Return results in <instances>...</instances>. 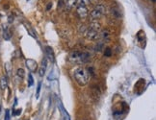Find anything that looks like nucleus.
Returning <instances> with one entry per match:
<instances>
[{"mask_svg": "<svg viewBox=\"0 0 156 120\" xmlns=\"http://www.w3.org/2000/svg\"><path fill=\"white\" fill-rule=\"evenodd\" d=\"M89 72L83 67H76L73 71V78L80 87L86 86L90 81Z\"/></svg>", "mask_w": 156, "mask_h": 120, "instance_id": "nucleus-1", "label": "nucleus"}, {"mask_svg": "<svg viewBox=\"0 0 156 120\" xmlns=\"http://www.w3.org/2000/svg\"><path fill=\"white\" fill-rule=\"evenodd\" d=\"M105 14H106V7L102 4H98L92 10V12L90 13V15H91L92 19L98 20L101 19Z\"/></svg>", "mask_w": 156, "mask_h": 120, "instance_id": "nucleus-2", "label": "nucleus"}, {"mask_svg": "<svg viewBox=\"0 0 156 120\" xmlns=\"http://www.w3.org/2000/svg\"><path fill=\"white\" fill-rule=\"evenodd\" d=\"M89 56L88 54L86 53H81V52H78L75 51L73 53L70 54V61L73 63H85L87 60H88Z\"/></svg>", "mask_w": 156, "mask_h": 120, "instance_id": "nucleus-3", "label": "nucleus"}, {"mask_svg": "<svg viewBox=\"0 0 156 120\" xmlns=\"http://www.w3.org/2000/svg\"><path fill=\"white\" fill-rule=\"evenodd\" d=\"M85 37L86 39H88L89 40H92V41H94V40H98L99 39V32L98 31H94L92 29H89L86 30L85 32Z\"/></svg>", "mask_w": 156, "mask_h": 120, "instance_id": "nucleus-4", "label": "nucleus"}, {"mask_svg": "<svg viewBox=\"0 0 156 120\" xmlns=\"http://www.w3.org/2000/svg\"><path fill=\"white\" fill-rule=\"evenodd\" d=\"M76 14L77 15L82 19H85L89 15V10L87 6H77L76 9Z\"/></svg>", "mask_w": 156, "mask_h": 120, "instance_id": "nucleus-5", "label": "nucleus"}, {"mask_svg": "<svg viewBox=\"0 0 156 120\" xmlns=\"http://www.w3.org/2000/svg\"><path fill=\"white\" fill-rule=\"evenodd\" d=\"M89 29H92V30H94V31L100 32V30H101V24L98 20H94L91 24H90Z\"/></svg>", "mask_w": 156, "mask_h": 120, "instance_id": "nucleus-6", "label": "nucleus"}, {"mask_svg": "<svg viewBox=\"0 0 156 120\" xmlns=\"http://www.w3.org/2000/svg\"><path fill=\"white\" fill-rule=\"evenodd\" d=\"M45 69H46V60L44 59L43 61V63H41V67L39 68V75L41 77H44L45 74Z\"/></svg>", "mask_w": 156, "mask_h": 120, "instance_id": "nucleus-7", "label": "nucleus"}, {"mask_svg": "<svg viewBox=\"0 0 156 120\" xmlns=\"http://www.w3.org/2000/svg\"><path fill=\"white\" fill-rule=\"evenodd\" d=\"M26 64H27V67L31 71H35L36 68H37V63H36L34 60H28Z\"/></svg>", "mask_w": 156, "mask_h": 120, "instance_id": "nucleus-8", "label": "nucleus"}, {"mask_svg": "<svg viewBox=\"0 0 156 120\" xmlns=\"http://www.w3.org/2000/svg\"><path fill=\"white\" fill-rule=\"evenodd\" d=\"M75 4L77 6H88L90 1L89 0H75Z\"/></svg>", "mask_w": 156, "mask_h": 120, "instance_id": "nucleus-9", "label": "nucleus"}, {"mask_svg": "<svg viewBox=\"0 0 156 120\" xmlns=\"http://www.w3.org/2000/svg\"><path fill=\"white\" fill-rule=\"evenodd\" d=\"M45 50H46V53H47V55H48L49 59L53 62V61H54V56H53V51H52V49H51L50 47L47 46V47L45 48Z\"/></svg>", "mask_w": 156, "mask_h": 120, "instance_id": "nucleus-10", "label": "nucleus"}, {"mask_svg": "<svg viewBox=\"0 0 156 120\" xmlns=\"http://www.w3.org/2000/svg\"><path fill=\"white\" fill-rule=\"evenodd\" d=\"M16 75L22 79V78L25 77V70L23 69V68H19V69L16 70Z\"/></svg>", "mask_w": 156, "mask_h": 120, "instance_id": "nucleus-11", "label": "nucleus"}, {"mask_svg": "<svg viewBox=\"0 0 156 120\" xmlns=\"http://www.w3.org/2000/svg\"><path fill=\"white\" fill-rule=\"evenodd\" d=\"M0 85H1V88L2 89H5L6 87H7V79H6V77H2L1 78V82H0Z\"/></svg>", "mask_w": 156, "mask_h": 120, "instance_id": "nucleus-12", "label": "nucleus"}, {"mask_svg": "<svg viewBox=\"0 0 156 120\" xmlns=\"http://www.w3.org/2000/svg\"><path fill=\"white\" fill-rule=\"evenodd\" d=\"M104 55H105L106 57H110V56L112 55V50H111V48H109V47L105 48V51H104Z\"/></svg>", "mask_w": 156, "mask_h": 120, "instance_id": "nucleus-13", "label": "nucleus"}, {"mask_svg": "<svg viewBox=\"0 0 156 120\" xmlns=\"http://www.w3.org/2000/svg\"><path fill=\"white\" fill-rule=\"evenodd\" d=\"M33 83H34V81H33V77H32L31 74H29V83H28V86H29V87L33 86Z\"/></svg>", "mask_w": 156, "mask_h": 120, "instance_id": "nucleus-14", "label": "nucleus"}, {"mask_svg": "<svg viewBox=\"0 0 156 120\" xmlns=\"http://www.w3.org/2000/svg\"><path fill=\"white\" fill-rule=\"evenodd\" d=\"M4 120H10V111L7 110L5 113V119Z\"/></svg>", "mask_w": 156, "mask_h": 120, "instance_id": "nucleus-15", "label": "nucleus"}, {"mask_svg": "<svg viewBox=\"0 0 156 120\" xmlns=\"http://www.w3.org/2000/svg\"><path fill=\"white\" fill-rule=\"evenodd\" d=\"M40 89H41V84H39V87H38V91H37V97L39 96V93H40Z\"/></svg>", "mask_w": 156, "mask_h": 120, "instance_id": "nucleus-16", "label": "nucleus"}, {"mask_svg": "<svg viewBox=\"0 0 156 120\" xmlns=\"http://www.w3.org/2000/svg\"><path fill=\"white\" fill-rule=\"evenodd\" d=\"M20 112H21V110L20 109V110H17V111H16V112L14 113V115H20Z\"/></svg>", "mask_w": 156, "mask_h": 120, "instance_id": "nucleus-17", "label": "nucleus"}, {"mask_svg": "<svg viewBox=\"0 0 156 120\" xmlns=\"http://www.w3.org/2000/svg\"><path fill=\"white\" fill-rule=\"evenodd\" d=\"M50 7H52V4L49 3L48 5H47V7H46V10H50Z\"/></svg>", "mask_w": 156, "mask_h": 120, "instance_id": "nucleus-18", "label": "nucleus"}, {"mask_svg": "<svg viewBox=\"0 0 156 120\" xmlns=\"http://www.w3.org/2000/svg\"><path fill=\"white\" fill-rule=\"evenodd\" d=\"M89 1H90V3H91V2H93V3H94V2H98V0H89Z\"/></svg>", "mask_w": 156, "mask_h": 120, "instance_id": "nucleus-19", "label": "nucleus"}, {"mask_svg": "<svg viewBox=\"0 0 156 120\" xmlns=\"http://www.w3.org/2000/svg\"><path fill=\"white\" fill-rule=\"evenodd\" d=\"M66 1H67V0H65V2H66Z\"/></svg>", "mask_w": 156, "mask_h": 120, "instance_id": "nucleus-20", "label": "nucleus"}]
</instances>
